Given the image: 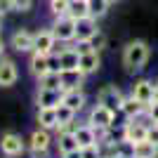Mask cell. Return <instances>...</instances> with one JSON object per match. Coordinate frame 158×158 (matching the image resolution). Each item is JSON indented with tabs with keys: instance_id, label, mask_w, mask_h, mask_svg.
<instances>
[{
	"instance_id": "cell-18",
	"label": "cell",
	"mask_w": 158,
	"mask_h": 158,
	"mask_svg": "<svg viewBox=\"0 0 158 158\" xmlns=\"http://www.w3.org/2000/svg\"><path fill=\"white\" fill-rule=\"evenodd\" d=\"M99 66H102V57H99L97 50H92V52H85L80 54V61H78V69L85 76H92V73L99 71Z\"/></svg>"
},
{
	"instance_id": "cell-41",
	"label": "cell",
	"mask_w": 158,
	"mask_h": 158,
	"mask_svg": "<svg viewBox=\"0 0 158 158\" xmlns=\"http://www.w3.org/2000/svg\"><path fill=\"white\" fill-rule=\"evenodd\" d=\"M0 31H2V21H0Z\"/></svg>"
},
{
	"instance_id": "cell-28",
	"label": "cell",
	"mask_w": 158,
	"mask_h": 158,
	"mask_svg": "<svg viewBox=\"0 0 158 158\" xmlns=\"http://www.w3.org/2000/svg\"><path fill=\"white\" fill-rule=\"evenodd\" d=\"M50 14L52 19H59V17H66L69 14V0H50Z\"/></svg>"
},
{
	"instance_id": "cell-9",
	"label": "cell",
	"mask_w": 158,
	"mask_h": 158,
	"mask_svg": "<svg viewBox=\"0 0 158 158\" xmlns=\"http://www.w3.org/2000/svg\"><path fill=\"white\" fill-rule=\"evenodd\" d=\"M61 97H64V90H47V87H38L35 104H38V109H57V106L61 104Z\"/></svg>"
},
{
	"instance_id": "cell-38",
	"label": "cell",
	"mask_w": 158,
	"mask_h": 158,
	"mask_svg": "<svg viewBox=\"0 0 158 158\" xmlns=\"http://www.w3.org/2000/svg\"><path fill=\"white\" fill-rule=\"evenodd\" d=\"M2 17H5V10H2V7H0V21H2Z\"/></svg>"
},
{
	"instance_id": "cell-17",
	"label": "cell",
	"mask_w": 158,
	"mask_h": 158,
	"mask_svg": "<svg viewBox=\"0 0 158 158\" xmlns=\"http://www.w3.org/2000/svg\"><path fill=\"white\" fill-rule=\"evenodd\" d=\"M76 135V139H78V146L80 149H87V146H94L99 142V132L94 130L92 125H78V130L73 132Z\"/></svg>"
},
{
	"instance_id": "cell-37",
	"label": "cell",
	"mask_w": 158,
	"mask_h": 158,
	"mask_svg": "<svg viewBox=\"0 0 158 158\" xmlns=\"http://www.w3.org/2000/svg\"><path fill=\"white\" fill-rule=\"evenodd\" d=\"M2 50H5V43H2V38H0V57H2Z\"/></svg>"
},
{
	"instance_id": "cell-30",
	"label": "cell",
	"mask_w": 158,
	"mask_h": 158,
	"mask_svg": "<svg viewBox=\"0 0 158 158\" xmlns=\"http://www.w3.org/2000/svg\"><path fill=\"white\" fill-rule=\"evenodd\" d=\"M33 0H12V10L14 12H31Z\"/></svg>"
},
{
	"instance_id": "cell-11",
	"label": "cell",
	"mask_w": 158,
	"mask_h": 158,
	"mask_svg": "<svg viewBox=\"0 0 158 158\" xmlns=\"http://www.w3.org/2000/svg\"><path fill=\"white\" fill-rule=\"evenodd\" d=\"M57 59H59V71H64V69H78V61H80V54L76 47L71 45H61L59 50H57Z\"/></svg>"
},
{
	"instance_id": "cell-13",
	"label": "cell",
	"mask_w": 158,
	"mask_h": 158,
	"mask_svg": "<svg viewBox=\"0 0 158 158\" xmlns=\"http://www.w3.org/2000/svg\"><path fill=\"white\" fill-rule=\"evenodd\" d=\"M97 31H99V26H97L94 17H85V19L76 21V40H92L97 35Z\"/></svg>"
},
{
	"instance_id": "cell-2",
	"label": "cell",
	"mask_w": 158,
	"mask_h": 158,
	"mask_svg": "<svg viewBox=\"0 0 158 158\" xmlns=\"http://www.w3.org/2000/svg\"><path fill=\"white\" fill-rule=\"evenodd\" d=\"M113 123H116V111H111L109 106L99 104V102L92 106V111H90V116H87V125H92L97 132L109 130Z\"/></svg>"
},
{
	"instance_id": "cell-10",
	"label": "cell",
	"mask_w": 158,
	"mask_h": 158,
	"mask_svg": "<svg viewBox=\"0 0 158 158\" xmlns=\"http://www.w3.org/2000/svg\"><path fill=\"white\" fill-rule=\"evenodd\" d=\"M33 40H35V33L26 31V28H17L10 38V45L17 52H33Z\"/></svg>"
},
{
	"instance_id": "cell-33",
	"label": "cell",
	"mask_w": 158,
	"mask_h": 158,
	"mask_svg": "<svg viewBox=\"0 0 158 158\" xmlns=\"http://www.w3.org/2000/svg\"><path fill=\"white\" fill-rule=\"evenodd\" d=\"M76 50H78V54H85V52H92L94 47H92V43L90 40H76Z\"/></svg>"
},
{
	"instance_id": "cell-34",
	"label": "cell",
	"mask_w": 158,
	"mask_h": 158,
	"mask_svg": "<svg viewBox=\"0 0 158 158\" xmlns=\"http://www.w3.org/2000/svg\"><path fill=\"white\" fill-rule=\"evenodd\" d=\"M80 153H83V158H102V153H99V144L87 146V149H80Z\"/></svg>"
},
{
	"instance_id": "cell-7",
	"label": "cell",
	"mask_w": 158,
	"mask_h": 158,
	"mask_svg": "<svg viewBox=\"0 0 158 158\" xmlns=\"http://www.w3.org/2000/svg\"><path fill=\"white\" fill-rule=\"evenodd\" d=\"M123 92H120L116 85H106V87H102L99 90V94H97V102L99 104H104V106H109L111 111H116L118 113L120 111V104H123Z\"/></svg>"
},
{
	"instance_id": "cell-14",
	"label": "cell",
	"mask_w": 158,
	"mask_h": 158,
	"mask_svg": "<svg viewBox=\"0 0 158 158\" xmlns=\"http://www.w3.org/2000/svg\"><path fill=\"white\" fill-rule=\"evenodd\" d=\"M28 71L35 76V78H43L45 73L52 71V64H50V54H31V61H28Z\"/></svg>"
},
{
	"instance_id": "cell-12",
	"label": "cell",
	"mask_w": 158,
	"mask_h": 158,
	"mask_svg": "<svg viewBox=\"0 0 158 158\" xmlns=\"http://www.w3.org/2000/svg\"><path fill=\"white\" fill-rule=\"evenodd\" d=\"M146 132H149V123H142L139 118H130L125 123V139L137 144V142H144Z\"/></svg>"
},
{
	"instance_id": "cell-39",
	"label": "cell",
	"mask_w": 158,
	"mask_h": 158,
	"mask_svg": "<svg viewBox=\"0 0 158 158\" xmlns=\"http://www.w3.org/2000/svg\"><path fill=\"white\" fill-rule=\"evenodd\" d=\"M106 2H109V5H116V2H118V0H106Z\"/></svg>"
},
{
	"instance_id": "cell-31",
	"label": "cell",
	"mask_w": 158,
	"mask_h": 158,
	"mask_svg": "<svg viewBox=\"0 0 158 158\" xmlns=\"http://www.w3.org/2000/svg\"><path fill=\"white\" fill-rule=\"evenodd\" d=\"M90 43H92V47L97 50V52H102V50L106 47V35H104L102 31H97V35H94V38L90 40Z\"/></svg>"
},
{
	"instance_id": "cell-27",
	"label": "cell",
	"mask_w": 158,
	"mask_h": 158,
	"mask_svg": "<svg viewBox=\"0 0 158 158\" xmlns=\"http://www.w3.org/2000/svg\"><path fill=\"white\" fill-rule=\"evenodd\" d=\"M116 158H135V144L127 142V139H120L116 142Z\"/></svg>"
},
{
	"instance_id": "cell-20",
	"label": "cell",
	"mask_w": 158,
	"mask_h": 158,
	"mask_svg": "<svg viewBox=\"0 0 158 158\" xmlns=\"http://www.w3.org/2000/svg\"><path fill=\"white\" fill-rule=\"evenodd\" d=\"M144 111H146V106L142 104V102H137V99L130 94V97L123 99V104H120V111H118V113H123V116L130 120V118H139Z\"/></svg>"
},
{
	"instance_id": "cell-23",
	"label": "cell",
	"mask_w": 158,
	"mask_h": 158,
	"mask_svg": "<svg viewBox=\"0 0 158 158\" xmlns=\"http://www.w3.org/2000/svg\"><path fill=\"white\" fill-rule=\"evenodd\" d=\"M38 125L45 130L57 127V109H38Z\"/></svg>"
},
{
	"instance_id": "cell-5",
	"label": "cell",
	"mask_w": 158,
	"mask_h": 158,
	"mask_svg": "<svg viewBox=\"0 0 158 158\" xmlns=\"http://www.w3.org/2000/svg\"><path fill=\"white\" fill-rule=\"evenodd\" d=\"M28 146H31L33 156H45L47 149L52 146V135H50V130H45V127H38V130L31 135V139H28Z\"/></svg>"
},
{
	"instance_id": "cell-1",
	"label": "cell",
	"mask_w": 158,
	"mask_h": 158,
	"mask_svg": "<svg viewBox=\"0 0 158 158\" xmlns=\"http://www.w3.org/2000/svg\"><path fill=\"white\" fill-rule=\"evenodd\" d=\"M149 57H151V47H149V43L146 40H130L125 47H123V66H125L130 73L135 71H142L146 66V61H149Z\"/></svg>"
},
{
	"instance_id": "cell-29",
	"label": "cell",
	"mask_w": 158,
	"mask_h": 158,
	"mask_svg": "<svg viewBox=\"0 0 158 158\" xmlns=\"http://www.w3.org/2000/svg\"><path fill=\"white\" fill-rule=\"evenodd\" d=\"M106 12H109V2L106 0H90V17L102 19Z\"/></svg>"
},
{
	"instance_id": "cell-24",
	"label": "cell",
	"mask_w": 158,
	"mask_h": 158,
	"mask_svg": "<svg viewBox=\"0 0 158 158\" xmlns=\"http://www.w3.org/2000/svg\"><path fill=\"white\" fill-rule=\"evenodd\" d=\"M156 156H158V146L151 144L149 139L135 144V158H156Z\"/></svg>"
},
{
	"instance_id": "cell-15",
	"label": "cell",
	"mask_w": 158,
	"mask_h": 158,
	"mask_svg": "<svg viewBox=\"0 0 158 158\" xmlns=\"http://www.w3.org/2000/svg\"><path fill=\"white\" fill-rule=\"evenodd\" d=\"M19 78L17 64L12 59H0V87H12Z\"/></svg>"
},
{
	"instance_id": "cell-4",
	"label": "cell",
	"mask_w": 158,
	"mask_h": 158,
	"mask_svg": "<svg viewBox=\"0 0 158 158\" xmlns=\"http://www.w3.org/2000/svg\"><path fill=\"white\" fill-rule=\"evenodd\" d=\"M130 94L137 99V102H142L144 106H149L153 99H158L156 97V83H153V80H146V78L137 80V83L132 85V92Z\"/></svg>"
},
{
	"instance_id": "cell-6",
	"label": "cell",
	"mask_w": 158,
	"mask_h": 158,
	"mask_svg": "<svg viewBox=\"0 0 158 158\" xmlns=\"http://www.w3.org/2000/svg\"><path fill=\"white\" fill-rule=\"evenodd\" d=\"M54 47H57V38H54L52 28H40V31L35 33V40H33V52L54 54Z\"/></svg>"
},
{
	"instance_id": "cell-32",
	"label": "cell",
	"mask_w": 158,
	"mask_h": 158,
	"mask_svg": "<svg viewBox=\"0 0 158 158\" xmlns=\"http://www.w3.org/2000/svg\"><path fill=\"white\" fill-rule=\"evenodd\" d=\"M146 116H149V123H158V99H153L146 106Z\"/></svg>"
},
{
	"instance_id": "cell-16",
	"label": "cell",
	"mask_w": 158,
	"mask_h": 158,
	"mask_svg": "<svg viewBox=\"0 0 158 158\" xmlns=\"http://www.w3.org/2000/svg\"><path fill=\"white\" fill-rule=\"evenodd\" d=\"M85 83V73L80 69H64L61 71V90H78Z\"/></svg>"
},
{
	"instance_id": "cell-3",
	"label": "cell",
	"mask_w": 158,
	"mask_h": 158,
	"mask_svg": "<svg viewBox=\"0 0 158 158\" xmlns=\"http://www.w3.org/2000/svg\"><path fill=\"white\" fill-rule=\"evenodd\" d=\"M52 33L57 43H76V19L73 17H59L52 24Z\"/></svg>"
},
{
	"instance_id": "cell-25",
	"label": "cell",
	"mask_w": 158,
	"mask_h": 158,
	"mask_svg": "<svg viewBox=\"0 0 158 158\" xmlns=\"http://www.w3.org/2000/svg\"><path fill=\"white\" fill-rule=\"evenodd\" d=\"M40 87H47V90H61V71H50L45 73L43 78H38Z\"/></svg>"
},
{
	"instance_id": "cell-22",
	"label": "cell",
	"mask_w": 158,
	"mask_h": 158,
	"mask_svg": "<svg viewBox=\"0 0 158 158\" xmlns=\"http://www.w3.org/2000/svg\"><path fill=\"white\" fill-rule=\"evenodd\" d=\"M57 149H59V153L64 156V153H71V151H76V149H80V146H78L76 135H73V132H66V135H57Z\"/></svg>"
},
{
	"instance_id": "cell-8",
	"label": "cell",
	"mask_w": 158,
	"mask_h": 158,
	"mask_svg": "<svg viewBox=\"0 0 158 158\" xmlns=\"http://www.w3.org/2000/svg\"><path fill=\"white\" fill-rule=\"evenodd\" d=\"M0 151L5 153L7 158H17L24 153V139L17 132H5L0 139Z\"/></svg>"
},
{
	"instance_id": "cell-26",
	"label": "cell",
	"mask_w": 158,
	"mask_h": 158,
	"mask_svg": "<svg viewBox=\"0 0 158 158\" xmlns=\"http://www.w3.org/2000/svg\"><path fill=\"white\" fill-rule=\"evenodd\" d=\"M73 120H76V111H73L71 106H66V104L57 106V125H66V123H73Z\"/></svg>"
},
{
	"instance_id": "cell-21",
	"label": "cell",
	"mask_w": 158,
	"mask_h": 158,
	"mask_svg": "<svg viewBox=\"0 0 158 158\" xmlns=\"http://www.w3.org/2000/svg\"><path fill=\"white\" fill-rule=\"evenodd\" d=\"M69 17L76 21L90 17V0H69Z\"/></svg>"
},
{
	"instance_id": "cell-36",
	"label": "cell",
	"mask_w": 158,
	"mask_h": 158,
	"mask_svg": "<svg viewBox=\"0 0 158 158\" xmlns=\"http://www.w3.org/2000/svg\"><path fill=\"white\" fill-rule=\"evenodd\" d=\"M61 158H83V153H80V149H76V151H71V153H64Z\"/></svg>"
},
{
	"instance_id": "cell-40",
	"label": "cell",
	"mask_w": 158,
	"mask_h": 158,
	"mask_svg": "<svg viewBox=\"0 0 158 158\" xmlns=\"http://www.w3.org/2000/svg\"><path fill=\"white\" fill-rule=\"evenodd\" d=\"M156 97H158V80H156Z\"/></svg>"
},
{
	"instance_id": "cell-19",
	"label": "cell",
	"mask_w": 158,
	"mask_h": 158,
	"mask_svg": "<svg viewBox=\"0 0 158 158\" xmlns=\"http://www.w3.org/2000/svg\"><path fill=\"white\" fill-rule=\"evenodd\" d=\"M85 102H87V97H85V92H83L80 87H78V90H64V97H61V104L71 106V109H73L76 113L85 109Z\"/></svg>"
},
{
	"instance_id": "cell-35",
	"label": "cell",
	"mask_w": 158,
	"mask_h": 158,
	"mask_svg": "<svg viewBox=\"0 0 158 158\" xmlns=\"http://www.w3.org/2000/svg\"><path fill=\"white\" fill-rule=\"evenodd\" d=\"M146 139L151 142V144L158 146V123H151L149 125V132H146Z\"/></svg>"
}]
</instances>
